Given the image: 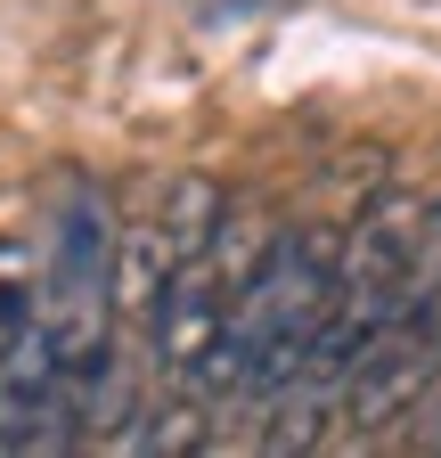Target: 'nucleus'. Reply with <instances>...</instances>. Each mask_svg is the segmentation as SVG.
<instances>
[{"instance_id":"obj_1","label":"nucleus","mask_w":441,"mask_h":458,"mask_svg":"<svg viewBox=\"0 0 441 458\" xmlns=\"http://www.w3.org/2000/svg\"><path fill=\"white\" fill-rule=\"evenodd\" d=\"M336 286H344V238H327V229H279L270 262L254 270V286L229 311V344L245 352L254 401H270L311 360V344L336 319Z\"/></svg>"},{"instance_id":"obj_2","label":"nucleus","mask_w":441,"mask_h":458,"mask_svg":"<svg viewBox=\"0 0 441 458\" xmlns=\"http://www.w3.org/2000/svg\"><path fill=\"white\" fill-rule=\"evenodd\" d=\"M433 377H441V319L425 311V319L384 327L368 352H360V369H352V385H344V418H352L360 434H384V426L417 418V401L433 393Z\"/></svg>"},{"instance_id":"obj_3","label":"nucleus","mask_w":441,"mask_h":458,"mask_svg":"<svg viewBox=\"0 0 441 458\" xmlns=\"http://www.w3.org/2000/svg\"><path fill=\"white\" fill-rule=\"evenodd\" d=\"M220 213H229L220 181H204V172H180V181L163 189V213H155V229H163V238H172V254L188 262V254H204V246H212Z\"/></svg>"},{"instance_id":"obj_4","label":"nucleus","mask_w":441,"mask_h":458,"mask_svg":"<svg viewBox=\"0 0 441 458\" xmlns=\"http://www.w3.org/2000/svg\"><path fill=\"white\" fill-rule=\"evenodd\" d=\"M147 418H155V426H123L131 450H204V434H212V426H204L212 410H204L188 385H180V401H163V410H147Z\"/></svg>"},{"instance_id":"obj_5","label":"nucleus","mask_w":441,"mask_h":458,"mask_svg":"<svg viewBox=\"0 0 441 458\" xmlns=\"http://www.w3.org/2000/svg\"><path fill=\"white\" fill-rule=\"evenodd\" d=\"M409 442H417V450H441V377H433V393L417 401V426H409Z\"/></svg>"},{"instance_id":"obj_6","label":"nucleus","mask_w":441,"mask_h":458,"mask_svg":"<svg viewBox=\"0 0 441 458\" xmlns=\"http://www.w3.org/2000/svg\"><path fill=\"white\" fill-rule=\"evenodd\" d=\"M433 319H441V303H433Z\"/></svg>"}]
</instances>
